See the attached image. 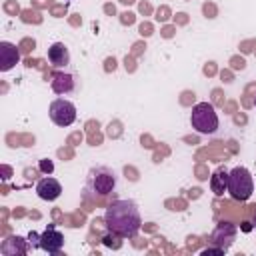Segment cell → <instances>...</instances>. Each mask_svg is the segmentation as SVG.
<instances>
[{
	"label": "cell",
	"mask_w": 256,
	"mask_h": 256,
	"mask_svg": "<svg viewBox=\"0 0 256 256\" xmlns=\"http://www.w3.org/2000/svg\"><path fill=\"white\" fill-rule=\"evenodd\" d=\"M104 226L112 236L132 238L142 226V216L134 200H114L104 212Z\"/></svg>",
	"instance_id": "1"
},
{
	"label": "cell",
	"mask_w": 256,
	"mask_h": 256,
	"mask_svg": "<svg viewBox=\"0 0 256 256\" xmlns=\"http://www.w3.org/2000/svg\"><path fill=\"white\" fill-rule=\"evenodd\" d=\"M118 182V176L112 168L108 166H94L88 170L86 174V192H90L92 196H108L110 192H114Z\"/></svg>",
	"instance_id": "2"
},
{
	"label": "cell",
	"mask_w": 256,
	"mask_h": 256,
	"mask_svg": "<svg viewBox=\"0 0 256 256\" xmlns=\"http://www.w3.org/2000/svg\"><path fill=\"white\" fill-rule=\"evenodd\" d=\"M190 124L198 134L210 136V134H214L218 130L220 120H218V114H216V110H214V106L210 102H198V104L192 106Z\"/></svg>",
	"instance_id": "3"
},
{
	"label": "cell",
	"mask_w": 256,
	"mask_h": 256,
	"mask_svg": "<svg viewBox=\"0 0 256 256\" xmlns=\"http://www.w3.org/2000/svg\"><path fill=\"white\" fill-rule=\"evenodd\" d=\"M254 192V180L246 166H236L228 174V194L232 200L246 202Z\"/></svg>",
	"instance_id": "4"
},
{
	"label": "cell",
	"mask_w": 256,
	"mask_h": 256,
	"mask_svg": "<svg viewBox=\"0 0 256 256\" xmlns=\"http://www.w3.org/2000/svg\"><path fill=\"white\" fill-rule=\"evenodd\" d=\"M48 114H50V120L56 124V126H70L76 122V106L66 100V98H56L50 102V108H48Z\"/></svg>",
	"instance_id": "5"
},
{
	"label": "cell",
	"mask_w": 256,
	"mask_h": 256,
	"mask_svg": "<svg viewBox=\"0 0 256 256\" xmlns=\"http://www.w3.org/2000/svg\"><path fill=\"white\" fill-rule=\"evenodd\" d=\"M236 234H238V228L232 224V222H218L214 232H212V244H216L218 248H222L224 252L234 244L236 240Z\"/></svg>",
	"instance_id": "6"
},
{
	"label": "cell",
	"mask_w": 256,
	"mask_h": 256,
	"mask_svg": "<svg viewBox=\"0 0 256 256\" xmlns=\"http://www.w3.org/2000/svg\"><path fill=\"white\" fill-rule=\"evenodd\" d=\"M40 248L48 254H58L64 248V234L56 226H48L40 234Z\"/></svg>",
	"instance_id": "7"
},
{
	"label": "cell",
	"mask_w": 256,
	"mask_h": 256,
	"mask_svg": "<svg viewBox=\"0 0 256 256\" xmlns=\"http://www.w3.org/2000/svg\"><path fill=\"white\" fill-rule=\"evenodd\" d=\"M50 88L58 96H68L76 90V76L70 72H54L50 78Z\"/></svg>",
	"instance_id": "8"
},
{
	"label": "cell",
	"mask_w": 256,
	"mask_h": 256,
	"mask_svg": "<svg viewBox=\"0 0 256 256\" xmlns=\"http://www.w3.org/2000/svg\"><path fill=\"white\" fill-rule=\"evenodd\" d=\"M36 194H38V198L52 202V200H56L62 194V184L56 178H52V176H44L36 184Z\"/></svg>",
	"instance_id": "9"
},
{
	"label": "cell",
	"mask_w": 256,
	"mask_h": 256,
	"mask_svg": "<svg viewBox=\"0 0 256 256\" xmlns=\"http://www.w3.org/2000/svg\"><path fill=\"white\" fill-rule=\"evenodd\" d=\"M20 62V52L12 42H0V70L8 72Z\"/></svg>",
	"instance_id": "10"
},
{
	"label": "cell",
	"mask_w": 256,
	"mask_h": 256,
	"mask_svg": "<svg viewBox=\"0 0 256 256\" xmlns=\"http://www.w3.org/2000/svg\"><path fill=\"white\" fill-rule=\"evenodd\" d=\"M48 62L54 68H66L70 64V52L64 42H54L48 46Z\"/></svg>",
	"instance_id": "11"
},
{
	"label": "cell",
	"mask_w": 256,
	"mask_h": 256,
	"mask_svg": "<svg viewBox=\"0 0 256 256\" xmlns=\"http://www.w3.org/2000/svg\"><path fill=\"white\" fill-rule=\"evenodd\" d=\"M228 174L230 172L224 166H220V168H216L212 172V176H210V188H212V192L216 196H222L224 192H228Z\"/></svg>",
	"instance_id": "12"
},
{
	"label": "cell",
	"mask_w": 256,
	"mask_h": 256,
	"mask_svg": "<svg viewBox=\"0 0 256 256\" xmlns=\"http://www.w3.org/2000/svg\"><path fill=\"white\" fill-rule=\"evenodd\" d=\"M0 252H2V254H6V256L26 254V252H28V244H26V240H24V238H20V236H10V238H6V240L2 242Z\"/></svg>",
	"instance_id": "13"
},
{
	"label": "cell",
	"mask_w": 256,
	"mask_h": 256,
	"mask_svg": "<svg viewBox=\"0 0 256 256\" xmlns=\"http://www.w3.org/2000/svg\"><path fill=\"white\" fill-rule=\"evenodd\" d=\"M28 244H30L32 248H40V234L30 232V234H28Z\"/></svg>",
	"instance_id": "14"
},
{
	"label": "cell",
	"mask_w": 256,
	"mask_h": 256,
	"mask_svg": "<svg viewBox=\"0 0 256 256\" xmlns=\"http://www.w3.org/2000/svg\"><path fill=\"white\" fill-rule=\"evenodd\" d=\"M40 168H42V170H44V172H48V174H50V172H52V170H54V164H52V162H50V160H46V158H44V160H42V162H40Z\"/></svg>",
	"instance_id": "15"
},
{
	"label": "cell",
	"mask_w": 256,
	"mask_h": 256,
	"mask_svg": "<svg viewBox=\"0 0 256 256\" xmlns=\"http://www.w3.org/2000/svg\"><path fill=\"white\" fill-rule=\"evenodd\" d=\"M202 254H224V250L222 248H206V250H202Z\"/></svg>",
	"instance_id": "16"
},
{
	"label": "cell",
	"mask_w": 256,
	"mask_h": 256,
	"mask_svg": "<svg viewBox=\"0 0 256 256\" xmlns=\"http://www.w3.org/2000/svg\"><path fill=\"white\" fill-rule=\"evenodd\" d=\"M252 228L256 230V214H254V218H252Z\"/></svg>",
	"instance_id": "17"
},
{
	"label": "cell",
	"mask_w": 256,
	"mask_h": 256,
	"mask_svg": "<svg viewBox=\"0 0 256 256\" xmlns=\"http://www.w3.org/2000/svg\"><path fill=\"white\" fill-rule=\"evenodd\" d=\"M254 106H256V96H254Z\"/></svg>",
	"instance_id": "18"
}]
</instances>
